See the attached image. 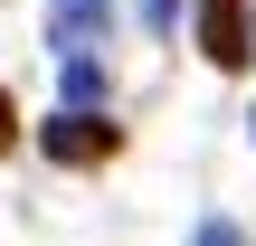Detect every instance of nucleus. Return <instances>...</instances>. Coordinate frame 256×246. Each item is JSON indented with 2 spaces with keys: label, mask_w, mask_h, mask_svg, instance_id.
Listing matches in <instances>:
<instances>
[{
  "label": "nucleus",
  "mask_w": 256,
  "mask_h": 246,
  "mask_svg": "<svg viewBox=\"0 0 256 246\" xmlns=\"http://www.w3.org/2000/svg\"><path fill=\"white\" fill-rule=\"evenodd\" d=\"M38 152H48V161H66V171H95V161H114V152H124V123H114L104 104H57V114L38 123Z\"/></svg>",
  "instance_id": "obj_1"
},
{
  "label": "nucleus",
  "mask_w": 256,
  "mask_h": 246,
  "mask_svg": "<svg viewBox=\"0 0 256 246\" xmlns=\"http://www.w3.org/2000/svg\"><path fill=\"white\" fill-rule=\"evenodd\" d=\"M114 38V0H48V47L57 57H104Z\"/></svg>",
  "instance_id": "obj_2"
},
{
  "label": "nucleus",
  "mask_w": 256,
  "mask_h": 246,
  "mask_svg": "<svg viewBox=\"0 0 256 246\" xmlns=\"http://www.w3.org/2000/svg\"><path fill=\"white\" fill-rule=\"evenodd\" d=\"M200 57H209V66H228V76L256 57V19H247V0H200Z\"/></svg>",
  "instance_id": "obj_3"
},
{
  "label": "nucleus",
  "mask_w": 256,
  "mask_h": 246,
  "mask_svg": "<svg viewBox=\"0 0 256 246\" xmlns=\"http://www.w3.org/2000/svg\"><path fill=\"white\" fill-rule=\"evenodd\" d=\"M57 95L66 104H104V57H57Z\"/></svg>",
  "instance_id": "obj_4"
},
{
  "label": "nucleus",
  "mask_w": 256,
  "mask_h": 246,
  "mask_svg": "<svg viewBox=\"0 0 256 246\" xmlns=\"http://www.w3.org/2000/svg\"><path fill=\"white\" fill-rule=\"evenodd\" d=\"M133 9H142L152 28H180V0H133Z\"/></svg>",
  "instance_id": "obj_5"
},
{
  "label": "nucleus",
  "mask_w": 256,
  "mask_h": 246,
  "mask_svg": "<svg viewBox=\"0 0 256 246\" xmlns=\"http://www.w3.org/2000/svg\"><path fill=\"white\" fill-rule=\"evenodd\" d=\"M200 246H247V237H238L228 218H200Z\"/></svg>",
  "instance_id": "obj_6"
},
{
  "label": "nucleus",
  "mask_w": 256,
  "mask_h": 246,
  "mask_svg": "<svg viewBox=\"0 0 256 246\" xmlns=\"http://www.w3.org/2000/svg\"><path fill=\"white\" fill-rule=\"evenodd\" d=\"M10 142H19V114H10V95H0V152H10Z\"/></svg>",
  "instance_id": "obj_7"
},
{
  "label": "nucleus",
  "mask_w": 256,
  "mask_h": 246,
  "mask_svg": "<svg viewBox=\"0 0 256 246\" xmlns=\"http://www.w3.org/2000/svg\"><path fill=\"white\" fill-rule=\"evenodd\" d=\"M247 133H256V114H247Z\"/></svg>",
  "instance_id": "obj_8"
}]
</instances>
